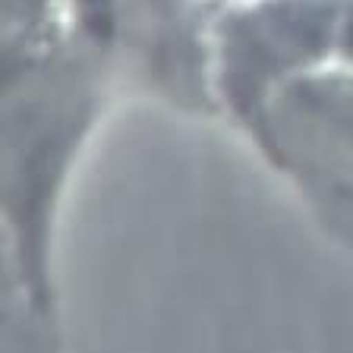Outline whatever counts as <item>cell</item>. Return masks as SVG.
Wrapping results in <instances>:
<instances>
[{
  "label": "cell",
  "mask_w": 353,
  "mask_h": 353,
  "mask_svg": "<svg viewBox=\"0 0 353 353\" xmlns=\"http://www.w3.org/2000/svg\"><path fill=\"white\" fill-rule=\"evenodd\" d=\"M274 161L353 236V70H319L234 104Z\"/></svg>",
  "instance_id": "7a4b0ae2"
},
{
  "label": "cell",
  "mask_w": 353,
  "mask_h": 353,
  "mask_svg": "<svg viewBox=\"0 0 353 353\" xmlns=\"http://www.w3.org/2000/svg\"><path fill=\"white\" fill-rule=\"evenodd\" d=\"M120 32L117 0H0V158L54 190L82 139Z\"/></svg>",
  "instance_id": "6da1fadb"
},
{
  "label": "cell",
  "mask_w": 353,
  "mask_h": 353,
  "mask_svg": "<svg viewBox=\"0 0 353 353\" xmlns=\"http://www.w3.org/2000/svg\"><path fill=\"white\" fill-rule=\"evenodd\" d=\"M214 44L234 104L290 76L353 70V0H236Z\"/></svg>",
  "instance_id": "3957f363"
},
{
  "label": "cell",
  "mask_w": 353,
  "mask_h": 353,
  "mask_svg": "<svg viewBox=\"0 0 353 353\" xmlns=\"http://www.w3.org/2000/svg\"><path fill=\"white\" fill-rule=\"evenodd\" d=\"M3 240H0V262H3ZM0 290H16V274L10 265H0ZM0 353H57L44 325L35 312H3L0 309Z\"/></svg>",
  "instance_id": "277c9868"
}]
</instances>
